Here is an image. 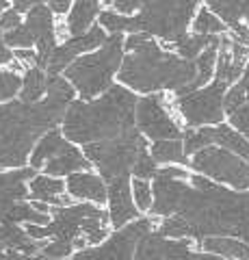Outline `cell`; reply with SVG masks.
Instances as JSON below:
<instances>
[{
	"label": "cell",
	"mask_w": 249,
	"mask_h": 260,
	"mask_svg": "<svg viewBox=\"0 0 249 260\" xmlns=\"http://www.w3.org/2000/svg\"><path fill=\"white\" fill-rule=\"evenodd\" d=\"M15 56H20V59H26V61H37V56L33 52H28V50H20V52H15Z\"/></svg>",
	"instance_id": "37"
},
{
	"label": "cell",
	"mask_w": 249,
	"mask_h": 260,
	"mask_svg": "<svg viewBox=\"0 0 249 260\" xmlns=\"http://www.w3.org/2000/svg\"><path fill=\"white\" fill-rule=\"evenodd\" d=\"M152 156L156 162H163V165H171V162H178V165H187L189 167V156L184 152V141L180 139H169V141H154L152 145Z\"/></svg>",
	"instance_id": "23"
},
{
	"label": "cell",
	"mask_w": 249,
	"mask_h": 260,
	"mask_svg": "<svg viewBox=\"0 0 249 260\" xmlns=\"http://www.w3.org/2000/svg\"><path fill=\"white\" fill-rule=\"evenodd\" d=\"M132 200L139 213H152V204H154V186L148 180H141V178H134L132 182Z\"/></svg>",
	"instance_id": "28"
},
{
	"label": "cell",
	"mask_w": 249,
	"mask_h": 260,
	"mask_svg": "<svg viewBox=\"0 0 249 260\" xmlns=\"http://www.w3.org/2000/svg\"><path fill=\"white\" fill-rule=\"evenodd\" d=\"M91 167V162L87 156H83L74 145H65L57 156H54L50 162L46 165V174L52 176V178H61V176H72V174H78V172H87Z\"/></svg>",
	"instance_id": "19"
},
{
	"label": "cell",
	"mask_w": 249,
	"mask_h": 260,
	"mask_svg": "<svg viewBox=\"0 0 249 260\" xmlns=\"http://www.w3.org/2000/svg\"><path fill=\"white\" fill-rule=\"evenodd\" d=\"M7 5V0H0V9H3V7Z\"/></svg>",
	"instance_id": "38"
},
{
	"label": "cell",
	"mask_w": 249,
	"mask_h": 260,
	"mask_svg": "<svg viewBox=\"0 0 249 260\" xmlns=\"http://www.w3.org/2000/svg\"><path fill=\"white\" fill-rule=\"evenodd\" d=\"M189 167L217 184L230 186L234 191H249V162L226 148L208 145L193 154Z\"/></svg>",
	"instance_id": "8"
},
{
	"label": "cell",
	"mask_w": 249,
	"mask_h": 260,
	"mask_svg": "<svg viewBox=\"0 0 249 260\" xmlns=\"http://www.w3.org/2000/svg\"><path fill=\"white\" fill-rule=\"evenodd\" d=\"M20 87V76L15 72H0V100L11 98Z\"/></svg>",
	"instance_id": "31"
},
{
	"label": "cell",
	"mask_w": 249,
	"mask_h": 260,
	"mask_svg": "<svg viewBox=\"0 0 249 260\" xmlns=\"http://www.w3.org/2000/svg\"><path fill=\"white\" fill-rule=\"evenodd\" d=\"M52 221L48 225H26V232L33 241H67L74 243L76 251L95 247L111 234V219L95 204H69L52 206Z\"/></svg>",
	"instance_id": "4"
},
{
	"label": "cell",
	"mask_w": 249,
	"mask_h": 260,
	"mask_svg": "<svg viewBox=\"0 0 249 260\" xmlns=\"http://www.w3.org/2000/svg\"><path fill=\"white\" fill-rule=\"evenodd\" d=\"M126 48L132 50L124 59L119 80L136 91L173 89L175 95L191 93V85L197 76V63L165 52L146 35H130Z\"/></svg>",
	"instance_id": "1"
},
{
	"label": "cell",
	"mask_w": 249,
	"mask_h": 260,
	"mask_svg": "<svg viewBox=\"0 0 249 260\" xmlns=\"http://www.w3.org/2000/svg\"><path fill=\"white\" fill-rule=\"evenodd\" d=\"M154 230V217H139L119 230H113L100 245L76 251L74 260H134L141 239Z\"/></svg>",
	"instance_id": "9"
},
{
	"label": "cell",
	"mask_w": 249,
	"mask_h": 260,
	"mask_svg": "<svg viewBox=\"0 0 249 260\" xmlns=\"http://www.w3.org/2000/svg\"><path fill=\"white\" fill-rule=\"evenodd\" d=\"M15 26H20V11H7L3 18H0V28L3 30H15Z\"/></svg>",
	"instance_id": "34"
},
{
	"label": "cell",
	"mask_w": 249,
	"mask_h": 260,
	"mask_svg": "<svg viewBox=\"0 0 249 260\" xmlns=\"http://www.w3.org/2000/svg\"><path fill=\"white\" fill-rule=\"evenodd\" d=\"M109 3H113L119 11L128 13V11H134L136 7H143V3H146V0H109Z\"/></svg>",
	"instance_id": "35"
},
{
	"label": "cell",
	"mask_w": 249,
	"mask_h": 260,
	"mask_svg": "<svg viewBox=\"0 0 249 260\" xmlns=\"http://www.w3.org/2000/svg\"><path fill=\"white\" fill-rule=\"evenodd\" d=\"M197 247L223 260H249V243L236 237H210L204 239Z\"/></svg>",
	"instance_id": "20"
},
{
	"label": "cell",
	"mask_w": 249,
	"mask_h": 260,
	"mask_svg": "<svg viewBox=\"0 0 249 260\" xmlns=\"http://www.w3.org/2000/svg\"><path fill=\"white\" fill-rule=\"evenodd\" d=\"M230 117V126L238 130L240 135H245L247 139H249V102H245L243 107H238Z\"/></svg>",
	"instance_id": "30"
},
{
	"label": "cell",
	"mask_w": 249,
	"mask_h": 260,
	"mask_svg": "<svg viewBox=\"0 0 249 260\" xmlns=\"http://www.w3.org/2000/svg\"><path fill=\"white\" fill-rule=\"evenodd\" d=\"M13 59V54L7 50V46L3 44V37H0V63H9Z\"/></svg>",
	"instance_id": "36"
},
{
	"label": "cell",
	"mask_w": 249,
	"mask_h": 260,
	"mask_svg": "<svg viewBox=\"0 0 249 260\" xmlns=\"http://www.w3.org/2000/svg\"><path fill=\"white\" fill-rule=\"evenodd\" d=\"M72 95H74V89H72V85H67L63 78L52 76L48 80V98H54V100L67 104L72 100Z\"/></svg>",
	"instance_id": "29"
},
{
	"label": "cell",
	"mask_w": 249,
	"mask_h": 260,
	"mask_svg": "<svg viewBox=\"0 0 249 260\" xmlns=\"http://www.w3.org/2000/svg\"><path fill=\"white\" fill-rule=\"evenodd\" d=\"M221 37H212V35H187L184 39H180L178 44H175V50H178V54L182 56V59L187 61H197V56L202 54L204 50H208L210 46L219 44Z\"/></svg>",
	"instance_id": "24"
},
{
	"label": "cell",
	"mask_w": 249,
	"mask_h": 260,
	"mask_svg": "<svg viewBox=\"0 0 249 260\" xmlns=\"http://www.w3.org/2000/svg\"><path fill=\"white\" fill-rule=\"evenodd\" d=\"M0 260H57V258H46L42 254H22V251H0ZM63 260H74V258H63Z\"/></svg>",
	"instance_id": "33"
},
{
	"label": "cell",
	"mask_w": 249,
	"mask_h": 260,
	"mask_svg": "<svg viewBox=\"0 0 249 260\" xmlns=\"http://www.w3.org/2000/svg\"><path fill=\"white\" fill-rule=\"evenodd\" d=\"M134 260H223L197 247L191 239H169L156 230L146 234L136 247Z\"/></svg>",
	"instance_id": "11"
},
{
	"label": "cell",
	"mask_w": 249,
	"mask_h": 260,
	"mask_svg": "<svg viewBox=\"0 0 249 260\" xmlns=\"http://www.w3.org/2000/svg\"><path fill=\"white\" fill-rule=\"evenodd\" d=\"M199 0H146L136 18H128V30H146L163 42L178 44L187 37V26Z\"/></svg>",
	"instance_id": "5"
},
{
	"label": "cell",
	"mask_w": 249,
	"mask_h": 260,
	"mask_svg": "<svg viewBox=\"0 0 249 260\" xmlns=\"http://www.w3.org/2000/svg\"><path fill=\"white\" fill-rule=\"evenodd\" d=\"M134 128V95L126 87H111L95 102H74L65 115V137L74 143H98Z\"/></svg>",
	"instance_id": "3"
},
{
	"label": "cell",
	"mask_w": 249,
	"mask_h": 260,
	"mask_svg": "<svg viewBox=\"0 0 249 260\" xmlns=\"http://www.w3.org/2000/svg\"><path fill=\"white\" fill-rule=\"evenodd\" d=\"M106 3H109V0H106Z\"/></svg>",
	"instance_id": "39"
},
{
	"label": "cell",
	"mask_w": 249,
	"mask_h": 260,
	"mask_svg": "<svg viewBox=\"0 0 249 260\" xmlns=\"http://www.w3.org/2000/svg\"><path fill=\"white\" fill-rule=\"evenodd\" d=\"M228 85L215 78L212 85H206L204 89H197L193 93L180 95L175 100L182 119L191 128H204V126H219L223 124V100H226Z\"/></svg>",
	"instance_id": "10"
},
{
	"label": "cell",
	"mask_w": 249,
	"mask_h": 260,
	"mask_svg": "<svg viewBox=\"0 0 249 260\" xmlns=\"http://www.w3.org/2000/svg\"><path fill=\"white\" fill-rule=\"evenodd\" d=\"M106 186H109V219L115 230L141 217L139 208H136L132 200V182H128V178L111 180L106 182Z\"/></svg>",
	"instance_id": "15"
},
{
	"label": "cell",
	"mask_w": 249,
	"mask_h": 260,
	"mask_svg": "<svg viewBox=\"0 0 249 260\" xmlns=\"http://www.w3.org/2000/svg\"><path fill=\"white\" fill-rule=\"evenodd\" d=\"M37 174L33 167L11 169V172H0V221H7V217L18 206L20 202L28 200V182Z\"/></svg>",
	"instance_id": "13"
},
{
	"label": "cell",
	"mask_w": 249,
	"mask_h": 260,
	"mask_svg": "<svg viewBox=\"0 0 249 260\" xmlns=\"http://www.w3.org/2000/svg\"><path fill=\"white\" fill-rule=\"evenodd\" d=\"M104 42H106V37H104V32L100 28H93L89 32H85V35L72 39V42H67L65 46H61L52 52L50 63H48V72H50V74H57V72L65 70V65L74 59L76 54L85 52V50H91V48L100 46Z\"/></svg>",
	"instance_id": "16"
},
{
	"label": "cell",
	"mask_w": 249,
	"mask_h": 260,
	"mask_svg": "<svg viewBox=\"0 0 249 260\" xmlns=\"http://www.w3.org/2000/svg\"><path fill=\"white\" fill-rule=\"evenodd\" d=\"M65 102L46 98L39 104L13 102L0 107V167L26 165L33 143L44 130L54 128L63 117ZM28 167V165H26Z\"/></svg>",
	"instance_id": "2"
},
{
	"label": "cell",
	"mask_w": 249,
	"mask_h": 260,
	"mask_svg": "<svg viewBox=\"0 0 249 260\" xmlns=\"http://www.w3.org/2000/svg\"><path fill=\"white\" fill-rule=\"evenodd\" d=\"M67 193L76 200H87L91 204H104L109 202V186L102 176L91 172H78L67 178Z\"/></svg>",
	"instance_id": "17"
},
{
	"label": "cell",
	"mask_w": 249,
	"mask_h": 260,
	"mask_svg": "<svg viewBox=\"0 0 249 260\" xmlns=\"http://www.w3.org/2000/svg\"><path fill=\"white\" fill-rule=\"evenodd\" d=\"M67 184L61 178H52L48 174H37L28 182L30 202H42L48 206H69V198L65 195Z\"/></svg>",
	"instance_id": "18"
},
{
	"label": "cell",
	"mask_w": 249,
	"mask_h": 260,
	"mask_svg": "<svg viewBox=\"0 0 249 260\" xmlns=\"http://www.w3.org/2000/svg\"><path fill=\"white\" fill-rule=\"evenodd\" d=\"M37 3H50L52 11L57 13H65V9L69 7V0H13L15 11H26L30 9V5H37Z\"/></svg>",
	"instance_id": "32"
},
{
	"label": "cell",
	"mask_w": 249,
	"mask_h": 260,
	"mask_svg": "<svg viewBox=\"0 0 249 260\" xmlns=\"http://www.w3.org/2000/svg\"><path fill=\"white\" fill-rule=\"evenodd\" d=\"M65 141H63V137L59 130H50L46 137H42V141H39L35 148H33V154H30V160H28V167L33 169H39V167H46L48 162H50L57 154L65 148Z\"/></svg>",
	"instance_id": "21"
},
{
	"label": "cell",
	"mask_w": 249,
	"mask_h": 260,
	"mask_svg": "<svg viewBox=\"0 0 249 260\" xmlns=\"http://www.w3.org/2000/svg\"><path fill=\"white\" fill-rule=\"evenodd\" d=\"M98 11H100V0H76L67 20V30L72 35H83V30L91 24Z\"/></svg>",
	"instance_id": "22"
},
{
	"label": "cell",
	"mask_w": 249,
	"mask_h": 260,
	"mask_svg": "<svg viewBox=\"0 0 249 260\" xmlns=\"http://www.w3.org/2000/svg\"><path fill=\"white\" fill-rule=\"evenodd\" d=\"M136 121H139V130H143L154 141H169L182 137V130L178 128V124L167 115L163 95L143 98L136 104Z\"/></svg>",
	"instance_id": "12"
},
{
	"label": "cell",
	"mask_w": 249,
	"mask_h": 260,
	"mask_svg": "<svg viewBox=\"0 0 249 260\" xmlns=\"http://www.w3.org/2000/svg\"><path fill=\"white\" fill-rule=\"evenodd\" d=\"M219 46H221V42L210 46L208 50H204L202 54L197 56V61H195L197 63V76H195V83L191 85V93L197 91V89H204L208 80L212 78L215 63H217V59H219Z\"/></svg>",
	"instance_id": "25"
},
{
	"label": "cell",
	"mask_w": 249,
	"mask_h": 260,
	"mask_svg": "<svg viewBox=\"0 0 249 260\" xmlns=\"http://www.w3.org/2000/svg\"><path fill=\"white\" fill-rule=\"evenodd\" d=\"M126 42L122 39L119 32H113V37H109L104 42L102 50L83 56L80 61H76L74 65L67 68V78L74 83V87L78 89L83 98H93L100 91L109 87L111 76L117 70V65L122 63V50H124Z\"/></svg>",
	"instance_id": "7"
},
{
	"label": "cell",
	"mask_w": 249,
	"mask_h": 260,
	"mask_svg": "<svg viewBox=\"0 0 249 260\" xmlns=\"http://www.w3.org/2000/svg\"><path fill=\"white\" fill-rule=\"evenodd\" d=\"M146 152H150L148 141L136 128L126 130L113 139L85 145V156L93 167H98L100 176L106 182L117 178H130L134 165Z\"/></svg>",
	"instance_id": "6"
},
{
	"label": "cell",
	"mask_w": 249,
	"mask_h": 260,
	"mask_svg": "<svg viewBox=\"0 0 249 260\" xmlns=\"http://www.w3.org/2000/svg\"><path fill=\"white\" fill-rule=\"evenodd\" d=\"M33 42H54V28H52V13L46 7H35L28 13V20L24 26L7 32V44L11 46H30Z\"/></svg>",
	"instance_id": "14"
},
{
	"label": "cell",
	"mask_w": 249,
	"mask_h": 260,
	"mask_svg": "<svg viewBox=\"0 0 249 260\" xmlns=\"http://www.w3.org/2000/svg\"><path fill=\"white\" fill-rule=\"evenodd\" d=\"M48 80L44 78V72L39 68H33L26 72V78H24V89H22V100L26 104H35V100L46 91Z\"/></svg>",
	"instance_id": "27"
},
{
	"label": "cell",
	"mask_w": 249,
	"mask_h": 260,
	"mask_svg": "<svg viewBox=\"0 0 249 260\" xmlns=\"http://www.w3.org/2000/svg\"><path fill=\"white\" fill-rule=\"evenodd\" d=\"M193 28L197 35H212V37H221L226 32V22L219 15H215L210 9H199L195 20H193Z\"/></svg>",
	"instance_id": "26"
}]
</instances>
